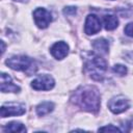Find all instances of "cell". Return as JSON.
<instances>
[{"label":"cell","mask_w":133,"mask_h":133,"mask_svg":"<svg viewBox=\"0 0 133 133\" xmlns=\"http://www.w3.org/2000/svg\"><path fill=\"white\" fill-rule=\"evenodd\" d=\"M73 104L88 112H98L101 105V96L95 86H81L71 97Z\"/></svg>","instance_id":"cell-1"},{"label":"cell","mask_w":133,"mask_h":133,"mask_svg":"<svg viewBox=\"0 0 133 133\" xmlns=\"http://www.w3.org/2000/svg\"><path fill=\"white\" fill-rule=\"evenodd\" d=\"M84 68L94 80H102L107 70V62L96 53H86L84 56Z\"/></svg>","instance_id":"cell-2"},{"label":"cell","mask_w":133,"mask_h":133,"mask_svg":"<svg viewBox=\"0 0 133 133\" xmlns=\"http://www.w3.org/2000/svg\"><path fill=\"white\" fill-rule=\"evenodd\" d=\"M5 63L12 70L15 71H20L26 73L28 76L34 74L37 70L35 61L25 55H14L9 57Z\"/></svg>","instance_id":"cell-3"},{"label":"cell","mask_w":133,"mask_h":133,"mask_svg":"<svg viewBox=\"0 0 133 133\" xmlns=\"http://www.w3.org/2000/svg\"><path fill=\"white\" fill-rule=\"evenodd\" d=\"M129 107H130V102H129L128 98H126L125 96H122V95L111 98L108 102V108L114 114L125 112L126 110H128Z\"/></svg>","instance_id":"cell-4"},{"label":"cell","mask_w":133,"mask_h":133,"mask_svg":"<svg viewBox=\"0 0 133 133\" xmlns=\"http://www.w3.org/2000/svg\"><path fill=\"white\" fill-rule=\"evenodd\" d=\"M26 111V107L22 103H5L0 108V115L1 117H7V116H16V115H22Z\"/></svg>","instance_id":"cell-5"},{"label":"cell","mask_w":133,"mask_h":133,"mask_svg":"<svg viewBox=\"0 0 133 133\" xmlns=\"http://www.w3.org/2000/svg\"><path fill=\"white\" fill-rule=\"evenodd\" d=\"M55 81L52 76L44 74L36 77L31 82V87L35 90H50L54 87Z\"/></svg>","instance_id":"cell-6"},{"label":"cell","mask_w":133,"mask_h":133,"mask_svg":"<svg viewBox=\"0 0 133 133\" xmlns=\"http://www.w3.org/2000/svg\"><path fill=\"white\" fill-rule=\"evenodd\" d=\"M33 19L35 22V25L38 28H47L49 26V24L52 21V16L50 14V11H48L46 8L43 7H37L34 9L33 11Z\"/></svg>","instance_id":"cell-7"},{"label":"cell","mask_w":133,"mask_h":133,"mask_svg":"<svg viewBox=\"0 0 133 133\" xmlns=\"http://www.w3.org/2000/svg\"><path fill=\"white\" fill-rule=\"evenodd\" d=\"M101 30V21L96 15H88L85 20L84 31L87 35H92Z\"/></svg>","instance_id":"cell-8"},{"label":"cell","mask_w":133,"mask_h":133,"mask_svg":"<svg viewBox=\"0 0 133 133\" xmlns=\"http://www.w3.org/2000/svg\"><path fill=\"white\" fill-rule=\"evenodd\" d=\"M1 83H0V89L2 92H19L20 86L14 83L11 77L5 73H1Z\"/></svg>","instance_id":"cell-9"},{"label":"cell","mask_w":133,"mask_h":133,"mask_svg":"<svg viewBox=\"0 0 133 133\" xmlns=\"http://www.w3.org/2000/svg\"><path fill=\"white\" fill-rule=\"evenodd\" d=\"M50 52L52 54V56L56 59H63L68 53H69V46L66 43L64 42H57L55 43L51 48H50Z\"/></svg>","instance_id":"cell-10"},{"label":"cell","mask_w":133,"mask_h":133,"mask_svg":"<svg viewBox=\"0 0 133 133\" xmlns=\"http://www.w3.org/2000/svg\"><path fill=\"white\" fill-rule=\"evenodd\" d=\"M92 48L98 54L104 55V54H107L109 51V43L107 39H105L103 37L97 38L92 43Z\"/></svg>","instance_id":"cell-11"},{"label":"cell","mask_w":133,"mask_h":133,"mask_svg":"<svg viewBox=\"0 0 133 133\" xmlns=\"http://www.w3.org/2000/svg\"><path fill=\"white\" fill-rule=\"evenodd\" d=\"M103 24L106 30H114L118 26V19L114 15H105L103 17Z\"/></svg>","instance_id":"cell-12"},{"label":"cell","mask_w":133,"mask_h":133,"mask_svg":"<svg viewBox=\"0 0 133 133\" xmlns=\"http://www.w3.org/2000/svg\"><path fill=\"white\" fill-rule=\"evenodd\" d=\"M54 109V104L52 102H42L36 106V113L39 116H44L46 114H49Z\"/></svg>","instance_id":"cell-13"},{"label":"cell","mask_w":133,"mask_h":133,"mask_svg":"<svg viewBox=\"0 0 133 133\" xmlns=\"http://www.w3.org/2000/svg\"><path fill=\"white\" fill-rule=\"evenodd\" d=\"M3 131L4 132H22V133H24L27 131V129L20 122H10L3 128Z\"/></svg>","instance_id":"cell-14"},{"label":"cell","mask_w":133,"mask_h":133,"mask_svg":"<svg viewBox=\"0 0 133 133\" xmlns=\"http://www.w3.org/2000/svg\"><path fill=\"white\" fill-rule=\"evenodd\" d=\"M112 72L118 76H125L128 72L127 68L123 64H114L113 68H112Z\"/></svg>","instance_id":"cell-15"},{"label":"cell","mask_w":133,"mask_h":133,"mask_svg":"<svg viewBox=\"0 0 133 133\" xmlns=\"http://www.w3.org/2000/svg\"><path fill=\"white\" fill-rule=\"evenodd\" d=\"M104 131H108V132H119L121 129H118L117 127H114V126H112V125L99 128V132H104Z\"/></svg>","instance_id":"cell-16"},{"label":"cell","mask_w":133,"mask_h":133,"mask_svg":"<svg viewBox=\"0 0 133 133\" xmlns=\"http://www.w3.org/2000/svg\"><path fill=\"white\" fill-rule=\"evenodd\" d=\"M77 11V8L75 6H66L63 8V14L66 16H73Z\"/></svg>","instance_id":"cell-17"},{"label":"cell","mask_w":133,"mask_h":133,"mask_svg":"<svg viewBox=\"0 0 133 133\" xmlns=\"http://www.w3.org/2000/svg\"><path fill=\"white\" fill-rule=\"evenodd\" d=\"M124 31H125L126 35L133 37V22H131V23L127 24V25H126V27H125V29H124Z\"/></svg>","instance_id":"cell-18"},{"label":"cell","mask_w":133,"mask_h":133,"mask_svg":"<svg viewBox=\"0 0 133 133\" xmlns=\"http://www.w3.org/2000/svg\"><path fill=\"white\" fill-rule=\"evenodd\" d=\"M1 45H2V50H1V53L3 54V53H4V51H5V45H4L3 41H1Z\"/></svg>","instance_id":"cell-19"},{"label":"cell","mask_w":133,"mask_h":133,"mask_svg":"<svg viewBox=\"0 0 133 133\" xmlns=\"http://www.w3.org/2000/svg\"><path fill=\"white\" fill-rule=\"evenodd\" d=\"M14 1H17V2H27L28 0H14Z\"/></svg>","instance_id":"cell-20"}]
</instances>
